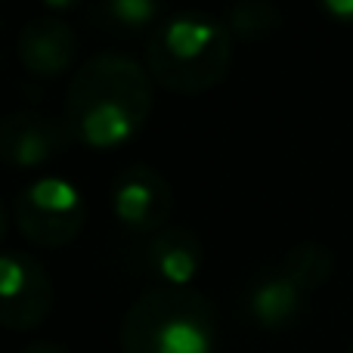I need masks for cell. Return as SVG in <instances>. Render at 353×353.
<instances>
[{
  "label": "cell",
  "instance_id": "6da1fadb",
  "mask_svg": "<svg viewBox=\"0 0 353 353\" xmlns=\"http://www.w3.org/2000/svg\"><path fill=\"white\" fill-rule=\"evenodd\" d=\"M152 74L124 53H97L74 72L65 90V124L90 149H115L146 124Z\"/></svg>",
  "mask_w": 353,
  "mask_h": 353
},
{
  "label": "cell",
  "instance_id": "7a4b0ae2",
  "mask_svg": "<svg viewBox=\"0 0 353 353\" xmlns=\"http://www.w3.org/2000/svg\"><path fill=\"white\" fill-rule=\"evenodd\" d=\"M232 59V31L217 16L180 10L165 16L149 34V74L165 90L205 93L220 84Z\"/></svg>",
  "mask_w": 353,
  "mask_h": 353
},
{
  "label": "cell",
  "instance_id": "3957f363",
  "mask_svg": "<svg viewBox=\"0 0 353 353\" xmlns=\"http://www.w3.org/2000/svg\"><path fill=\"white\" fill-rule=\"evenodd\" d=\"M118 341L121 353H214V307L192 288H149L124 313Z\"/></svg>",
  "mask_w": 353,
  "mask_h": 353
},
{
  "label": "cell",
  "instance_id": "277c9868",
  "mask_svg": "<svg viewBox=\"0 0 353 353\" xmlns=\"http://www.w3.org/2000/svg\"><path fill=\"white\" fill-rule=\"evenodd\" d=\"M16 226L41 248H62L84 230V195L62 176H37L25 183L12 201Z\"/></svg>",
  "mask_w": 353,
  "mask_h": 353
},
{
  "label": "cell",
  "instance_id": "5b68a950",
  "mask_svg": "<svg viewBox=\"0 0 353 353\" xmlns=\"http://www.w3.org/2000/svg\"><path fill=\"white\" fill-rule=\"evenodd\" d=\"M53 310V282L47 270L25 251L0 257V323L12 332H28Z\"/></svg>",
  "mask_w": 353,
  "mask_h": 353
},
{
  "label": "cell",
  "instance_id": "8992f818",
  "mask_svg": "<svg viewBox=\"0 0 353 353\" xmlns=\"http://www.w3.org/2000/svg\"><path fill=\"white\" fill-rule=\"evenodd\" d=\"M112 211L124 230L137 236H155L171 220L174 192L155 168L134 165L112 183Z\"/></svg>",
  "mask_w": 353,
  "mask_h": 353
},
{
  "label": "cell",
  "instance_id": "52a82bcc",
  "mask_svg": "<svg viewBox=\"0 0 353 353\" xmlns=\"http://www.w3.org/2000/svg\"><path fill=\"white\" fill-rule=\"evenodd\" d=\"M72 143V128L41 112L22 109L0 121V155L12 168H41L50 159L62 155Z\"/></svg>",
  "mask_w": 353,
  "mask_h": 353
},
{
  "label": "cell",
  "instance_id": "ba28073f",
  "mask_svg": "<svg viewBox=\"0 0 353 353\" xmlns=\"http://www.w3.org/2000/svg\"><path fill=\"white\" fill-rule=\"evenodd\" d=\"M78 53V37L68 22L56 16H37L22 25L16 37V56L31 74L37 78H56L68 72Z\"/></svg>",
  "mask_w": 353,
  "mask_h": 353
},
{
  "label": "cell",
  "instance_id": "9c48e42d",
  "mask_svg": "<svg viewBox=\"0 0 353 353\" xmlns=\"http://www.w3.org/2000/svg\"><path fill=\"white\" fill-rule=\"evenodd\" d=\"M307 310V292L292 279L288 273L273 270L254 279L248 288V313L261 329L267 332H282L294 325Z\"/></svg>",
  "mask_w": 353,
  "mask_h": 353
},
{
  "label": "cell",
  "instance_id": "30bf717a",
  "mask_svg": "<svg viewBox=\"0 0 353 353\" xmlns=\"http://www.w3.org/2000/svg\"><path fill=\"white\" fill-rule=\"evenodd\" d=\"M201 257H205L201 254V239L192 230L165 226L161 232L149 236L146 261L155 270V276L165 279V285L186 288L201 270Z\"/></svg>",
  "mask_w": 353,
  "mask_h": 353
},
{
  "label": "cell",
  "instance_id": "8fae6325",
  "mask_svg": "<svg viewBox=\"0 0 353 353\" xmlns=\"http://www.w3.org/2000/svg\"><path fill=\"white\" fill-rule=\"evenodd\" d=\"M332 270H335V257H332V251L319 242L294 245V248L285 254V261H282V273L292 276L307 294H310L313 288L325 285Z\"/></svg>",
  "mask_w": 353,
  "mask_h": 353
},
{
  "label": "cell",
  "instance_id": "7c38bea8",
  "mask_svg": "<svg viewBox=\"0 0 353 353\" xmlns=\"http://www.w3.org/2000/svg\"><path fill=\"white\" fill-rule=\"evenodd\" d=\"M279 25H282V10L276 3H267V0H242L226 16V28L236 37H245V41L270 34Z\"/></svg>",
  "mask_w": 353,
  "mask_h": 353
},
{
  "label": "cell",
  "instance_id": "4fadbf2b",
  "mask_svg": "<svg viewBox=\"0 0 353 353\" xmlns=\"http://www.w3.org/2000/svg\"><path fill=\"white\" fill-rule=\"evenodd\" d=\"M93 16L105 22L109 28H124V31H143L146 25L161 22V6L152 0H109V3L97 6Z\"/></svg>",
  "mask_w": 353,
  "mask_h": 353
},
{
  "label": "cell",
  "instance_id": "5bb4252c",
  "mask_svg": "<svg viewBox=\"0 0 353 353\" xmlns=\"http://www.w3.org/2000/svg\"><path fill=\"white\" fill-rule=\"evenodd\" d=\"M319 10L338 25H353V0H323Z\"/></svg>",
  "mask_w": 353,
  "mask_h": 353
},
{
  "label": "cell",
  "instance_id": "9a60e30c",
  "mask_svg": "<svg viewBox=\"0 0 353 353\" xmlns=\"http://www.w3.org/2000/svg\"><path fill=\"white\" fill-rule=\"evenodd\" d=\"M22 353H68L65 347H59V344H50V341H37V344H28Z\"/></svg>",
  "mask_w": 353,
  "mask_h": 353
},
{
  "label": "cell",
  "instance_id": "2e32d148",
  "mask_svg": "<svg viewBox=\"0 0 353 353\" xmlns=\"http://www.w3.org/2000/svg\"><path fill=\"white\" fill-rule=\"evenodd\" d=\"M347 353H353V347H350V350H347Z\"/></svg>",
  "mask_w": 353,
  "mask_h": 353
}]
</instances>
